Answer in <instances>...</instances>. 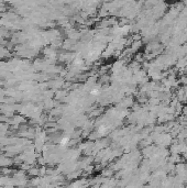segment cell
<instances>
[{
	"label": "cell",
	"mask_w": 187,
	"mask_h": 188,
	"mask_svg": "<svg viewBox=\"0 0 187 188\" xmlns=\"http://www.w3.org/2000/svg\"><path fill=\"white\" fill-rule=\"evenodd\" d=\"M176 66H177V68H179V70H185V68L187 67V58L186 57H180L179 60L176 62Z\"/></svg>",
	"instance_id": "6da1fadb"
},
{
	"label": "cell",
	"mask_w": 187,
	"mask_h": 188,
	"mask_svg": "<svg viewBox=\"0 0 187 188\" xmlns=\"http://www.w3.org/2000/svg\"><path fill=\"white\" fill-rule=\"evenodd\" d=\"M183 159H184L185 161L187 162V151H186L185 153H183Z\"/></svg>",
	"instance_id": "7a4b0ae2"
}]
</instances>
